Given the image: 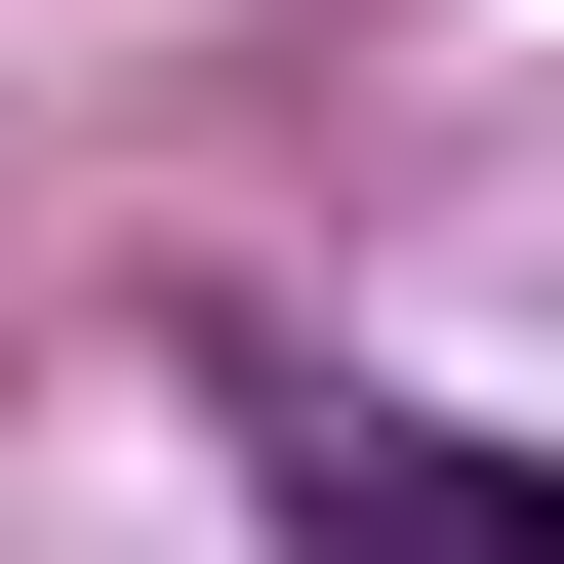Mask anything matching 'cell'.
<instances>
[{
	"instance_id": "1",
	"label": "cell",
	"mask_w": 564,
	"mask_h": 564,
	"mask_svg": "<svg viewBox=\"0 0 564 564\" xmlns=\"http://www.w3.org/2000/svg\"><path fill=\"white\" fill-rule=\"evenodd\" d=\"M242 484L323 564H564V444H444V403H323V364H242Z\"/></svg>"
}]
</instances>
